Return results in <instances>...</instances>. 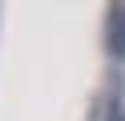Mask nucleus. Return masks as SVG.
<instances>
[{
	"instance_id": "obj_1",
	"label": "nucleus",
	"mask_w": 125,
	"mask_h": 121,
	"mask_svg": "<svg viewBox=\"0 0 125 121\" xmlns=\"http://www.w3.org/2000/svg\"><path fill=\"white\" fill-rule=\"evenodd\" d=\"M109 53L113 61H125V4H117L113 20H109Z\"/></svg>"
}]
</instances>
